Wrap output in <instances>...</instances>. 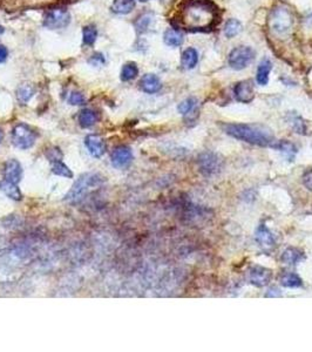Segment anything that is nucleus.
I'll return each instance as SVG.
<instances>
[{
    "mask_svg": "<svg viewBox=\"0 0 312 352\" xmlns=\"http://www.w3.org/2000/svg\"><path fill=\"white\" fill-rule=\"evenodd\" d=\"M216 20V7L208 0H188L180 14V24L186 30L199 31L212 27Z\"/></svg>",
    "mask_w": 312,
    "mask_h": 352,
    "instance_id": "f257e3e1",
    "label": "nucleus"
},
{
    "mask_svg": "<svg viewBox=\"0 0 312 352\" xmlns=\"http://www.w3.org/2000/svg\"><path fill=\"white\" fill-rule=\"evenodd\" d=\"M228 135L244 142L257 144V146H271L274 143V136L264 127L244 125V123H229L224 126Z\"/></svg>",
    "mask_w": 312,
    "mask_h": 352,
    "instance_id": "f03ea898",
    "label": "nucleus"
},
{
    "mask_svg": "<svg viewBox=\"0 0 312 352\" xmlns=\"http://www.w3.org/2000/svg\"><path fill=\"white\" fill-rule=\"evenodd\" d=\"M101 183H102V176H100L99 174H83L75 181L70 193L66 196V201L73 203L81 201L87 194L99 187Z\"/></svg>",
    "mask_w": 312,
    "mask_h": 352,
    "instance_id": "7ed1b4c3",
    "label": "nucleus"
},
{
    "mask_svg": "<svg viewBox=\"0 0 312 352\" xmlns=\"http://www.w3.org/2000/svg\"><path fill=\"white\" fill-rule=\"evenodd\" d=\"M37 139L34 130L25 123H19L13 128L12 142L20 149H28L33 146Z\"/></svg>",
    "mask_w": 312,
    "mask_h": 352,
    "instance_id": "20e7f679",
    "label": "nucleus"
},
{
    "mask_svg": "<svg viewBox=\"0 0 312 352\" xmlns=\"http://www.w3.org/2000/svg\"><path fill=\"white\" fill-rule=\"evenodd\" d=\"M71 21V14L66 9L56 7L48 10L43 17V26L49 30H60L66 27Z\"/></svg>",
    "mask_w": 312,
    "mask_h": 352,
    "instance_id": "39448f33",
    "label": "nucleus"
},
{
    "mask_svg": "<svg viewBox=\"0 0 312 352\" xmlns=\"http://www.w3.org/2000/svg\"><path fill=\"white\" fill-rule=\"evenodd\" d=\"M253 57H255V52H253L251 47H236L229 54V65L234 70L241 71L252 63Z\"/></svg>",
    "mask_w": 312,
    "mask_h": 352,
    "instance_id": "423d86ee",
    "label": "nucleus"
},
{
    "mask_svg": "<svg viewBox=\"0 0 312 352\" xmlns=\"http://www.w3.org/2000/svg\"><path fill=\"white\" fill-rule=\"evenodd\" d=\"M293 19L291 13L285 7H276L270 16L271 28L276 33H284L292 26Z\"/></svg>",
    "mask_w": 312,
    "mask_h": 352,
    "instance_id": "0eeeda50",
    "label": "nucleus"
},
{
    "mask_svg": "<svg viewBox=\"0 0 312 352\" xmlns=\"http://www.w3.org/2000/svg\"><path fill=\"white\" fill-rule=\"evenodd\" d=\"M85 143L87 149L89 150V154L94 158H101L106 152V143H105V140L100 135H96V134H90V135H87L85 139Z\"/></svg>",
    "mask_w": 312,
    "mask_h": 352,
    "instance_id": "6e6552de",
    "label": "nucleus"
},
{
    "mask_svg": "<svg viewBox=\"0 0 312 352\" xmlns=\"http://www.w3.org/2000/svg\"><path fill=\"white\" fill-rule=\"evenodd\" d=\"M111 159L115 168H125L133 160V153L130 150V148L126 146H120L113 150Z\"/></svg>",
    "mask_w": 312,
    "mask_h": 352,
    "instance_id": "1a4fd4ad",
    "label": "nucleus"
},
{
    "mask_svg": "<svg viewBox=\"0 0 312 352\" xmlns=\"http://www.w3.org/2000/svg\"><path fill=\"white\" fill-rule=\"evenodd\" d=\"M271 278H273V273L269 269H267V268L253 267L250 270V282L253 285L258 286V288H262V286L269 284Z\"/></svg>",
    "mask_w": 312,
    "mask_h": 352,
    "instance_id": "9d476101",
    "label": "nucleus"
},
{
    "mask_svg": "<svg viewBox=\"0 0 312 352\" xmlns=\"http://www.w3.org/2000/svg\"><path fill=\"white\" fill-rule=\"evenodd\" d=\"M4 176L5 180L11 181L13 183H18L23 176V169L20 163L17 160H9L4 167Z\"/></svg>",
    "mask_w": 312,
    "mask_h": 352,
    "instance_id": "9b49d317",
    "label": "nucleus"
},
{
    "mask_svg": "<svg viewBox=\"0 0 312 352\" xmlns=\"http://www.w3.org/2000/svg\"><path fill=\"white\" fill-rule=\"evenodd\" d=\"M234 93L237 101H239V103H244V104L250 103V101L253 99V96H255L252 85L249 81L238 82L235 87Z\"/></svg>",
    "mask_w": 312,
    "mask_h": 352,
    "instance_id": "f8f14e48",
    "label": "nucleus"
},
{
    "mask_svg": "<svg viewBox=\"0 0 312 352\" xmlns=\"http://www.w3.org/2000/svg\"><path fill=\"white\" fill-rule=\"evenodd\" d=\"M140 86L141 89L143 90V92L153 94L159 92L160 89H161V81H160L159 77H156L155 74H146L143 75V78L141 79L140 81Z\"/></svg>",
    "mask_w": 312,
    "mask_h": 352,
    "instance_id": "ddd939ff",
    "label": "nucleus"
},
{
    "mask_svg": "<svg viewBox=\"0 0 312 352\" xmlns=\"http://www.w3.org/2000/svg\"><path fill=\"white\" fill-rule=\"evenodd\" d=\"M219 159L215 157L214 154H203L201 158H199V165H201V170L203 173L213 174L214 172H217L219 169Z\"/></svg>",
    "mask_w": 312,
    "mask_h": 352,
    "instance_id": "4468645a",
    "label": "nucleus"
},
{
    "mask_svg": "<svg viewBox=\"0 0 312 352\" xmlns=\"http://www.w3.org/2000/svg\"><path fill=\"white\" fill-rule=\"evenodd\" d=\"M271 68H273V64H271V61L269 59H263L261 61L258 67H257V74H256V79L257 82L259 83V85H267L268 81H269V74Z\"/></svg>",
    "mask_w": 312,
    "mask_h": 352,
    "instance_id": "2eb2a0df",
    "label": "nucleus"
},
{
    "mask_svg": "<svg viewBox=\"0 0 312 352\" xmlns=\"http://www.w3.org/2000/svg\"><path fill=\"white\" fill-rule=\"evenodd\" d=\"M256 241L264 248H271L275 245V237L266 226H259L256 231Z\"/></svg>",
    "mask_w": 312,
    "mask_h": 352,
    "instance_id": "dca6fc26",
    "label": "nucleus"
},
{
    "mask_svg": "<svg viewBox=\"0 0 312 352\" xmlns=\"http://www.w3.org/2000/svg\"><path fill=\"white\" fill-rule=\"evenodd\" d=\"M0 189L3 190V193L6 196H9V197L12 199H16V201H19V199L23 197L21 191L19 190V188L17 187V183H13L5 179L0 182Z\"/></svg>",
    "mask_w": 312,
    "mask_h": 352,
    "instance_id": "f3484780",
    "label": "nucleus"
},
{
    "mask_svg": "<svg viewBox=\"0 0 312 352\" xmlns=\"http://www.w3.org/2000/svg\"><path fill=\"white\" fill-rule=\"evenodd\" d=\"M198 63V54L195 48H187L181 57V64L186 70H191Z\"/></svg>",
    "mask_w": 312,
    "mask_h": 352,
    "instance_id": "a211bd4d",
    "label": "nucleus"
},
{
    "mask_svg": "<svg viewBox=\"0 0 312 352\" xmlns=\"http://www.w3.org/2000/svg\"><path fill=\"white\" fill-rule=\"evenodd\" d=\"M163 40H165L166 45L172 47H179L183 43V35L180 31L174 30V28H168V30L165 32Z\"/></svg>",
    "mask_w": 312,
    "mask_h": 352,
    "instance_id": "6ab92c4d",
    "label": "nucleus"
},
{
    "mask_svg": "<svg viewBox=\"0 0 312 352\" xmlns=\"http://www.w3.org/2000/svg\"><path fill=\"white\" fill-rule=\"evenodd\" d=\"M135 7V0H115L112 5V11L118 14H127L132 12Z\"/></svg>",
    "mask_w": 312,
    "mask_h": 352,
    "instance_id": "aec40b11",
    "label": "nucleus"
},
{
    "mask_svg": "<svg viewBox=\"0 0 312 352\" xmlns=\"http://www.w3.org/2000/svg\"><path fill=\"white\" fill-rule=\"evenodd\" d=\"M303 252L297 248H288L283 253L282 261L286 264H297L303 260Z\"/></svg>",
    "mask_w": 312,
    "mask_h": 352,
    "instance_id": "412c9836",
    "label": "nucleus"
},
{
    "mask_svg": "<svg viewBox=\"0 0 312 352\" xmlns=\"http://www.w3.org/2000/svg\"><path fill=\"white\" fill-rule=\"evenodd\" d=\"M33 95H34V88L33 86L30 85V83H23V85L18 87L17 97L18 100H19V103H21L23 105L27 104Z\"/></svg>",
    "mask_w": 312,
    "mask_h": 352,
    "instance_id": "4be33fe9",
    "label": "nucleus"
},
{
    "mask_svg": "<svg viewBox=\"0 0 312 352\" xmlns=\"http://www.w3.org/2000/svg\"><path fill=\"white\" fill-rule=\"evenodd\" d=\"M97 121V114L92 110H83L79 115L80 126L83 128H88Z\"/></svg>",
    "mask_w": 312,
    "mask_h": 352,
    "instance_id": "5701e85b",
    "label": "nucleus"
},
{
    "mask_svg": "<svg viewBox=\"0 0 312 352\" xmlns=\"http://www.w3.org/2000/svg\"><path fill=\"white\" fill-rule=\"evenodd\" d=\"M281 284L285 288H299V286H302L303 282L299 278V276L293 273H288L281 277Z\"/></svg>",
    "mask_w": 312,
    "mask_h": 352,
    "instance_id": "b1692460",
    "label": "nucleus"
},
{
    "mask_svg": "<svg viewBox=\"0 0 312 352\" xmlns=\"http://www.w3.org/2000/svg\"><path fill=\"white\" fill-rule=\"evenodd\" d=\"M139 74V68L135 63H127L121 70V80L122 81H130L135 79Z\"/></svg>",
    "mask_w": 312,
    "mask_h": 352,
    "instance_id": "393cba45",
    "label": "nucleus"
},
{
    "mask_svg": "<svg viewBox=\"0 0 312 352\" xmlns=\"http://www.w3.org/2000/svg\"><path fill=\"white\" fill-rule=\"evenodd\" d=\"M97 38V31L93 25H88L82 28V40L85 45L92 46Z\"/></svg>",
    "mask_w": 312,
    "mask_h": 352,
    "instance_id": "a878e982",
    "label": "nucleus"
},
{
    "mask_svg": "<svg viewBox=\"0 0 312 352\" xmlns=\"http://www.w3.org/2000/svg\"><path fill=\"white\" fill-rule=\"evenodd\" d=\"M242 31V25L238 20L230 19L227 21L226 27H224V34L227 38H234Z\"/></svg>",
    "mask_w": 312,
    "mask_h": 352,
    "instance_id": "bb28decb",
    "label": "nucleus"
},
{
    "mask_svg": "<svg viewBox=\"0 0 312 352\" xmlns=\"http://www.w3.org/2000/svg\"><path fill=\"white\" fill-rule=\"evenodd\" d=\"M52 172L56 174V175L67 177V179H72V177H73V173H72V170L68 168V167L65 165V163L61 161V160L60 161L54 162Z\"/></svg>",
    "mask_w": 312,
    "mask_h": 352,
    "instance_id": "cd10ccee",
    "label": "nucleus"
},
{
    "mask_svg": "<svg viewBox=\"0 0 312 352\" xmlns=\"http://www.w3.org/2000/svg\"><path fill=\"white\" fill-rule=\"evenodd\" d=\"M195 106H196V100L194 99V97H189V99L182 101V103L179 105V112L181 114L186 115L188 113H190V112L195 108Z\"/></svg>",
    "mask_w": 312,
    "mask_h": 352,
    "instance_id": "c85d7f7f",
    "label": "nucleus"
},
{
    "mask_svg": "<svg viewBox=\"0 0 312 352\" xmlns=\"http://www.w3.org/2000/svg\"><path fill=\"white\" fill-rule=\"evenodd\" d=\"M68 103L73 106H81V105L85 104V97L80 92H73L68 97Z\"/></svg>",
    "mask_w": 312,
    "mask_h": 352,
    "instance_id": "c756f323",
    "label": "nucleus"
},
{
    "mask_svg": "<svg viewBox=\"0 0 312 352\" xmlns=\"http://www.w3.org/2000/svg\"><path fill=\"white\" fill-rule=\"evenodd\" d=\"M149 23H150L149 14H143V16H141L139 19L136 20L135 25H136V28L139 31H146Z\"/></svg>",
    "mask_w": 312,
    "mask_h": 352,
    "instance_id": "7c9ffc66",
    "label": "nucleus"
},
{
    "mask_svg": "<svg viewBox=\"0 0 312 352\" xmlns=\"http://www.w3.org/2000/svg\"><path fill=\"white\" fill-rule=\"evenodd\" d=\"M47 158H48L49 161H52V162H57V161H60L61 159H63V153L58 149V148H52V149H49V150H47Z\"/></svg>",
    "mask_w": 312,
    "mask_h": 352,
    "instance_id": "2f4dec72",
    "label": "nucleus"
},
{
    "mask_svg": "<svg viewBox=\"0 0 312 352\" xmlns=\"http://www.w3.org/2000/svg\"><path fill=\"white\" fill-rule=\"evenodd\" d=\"M88 63L90 65H93V66H96V67L101 66V65L105 64V58L101 53H96V54H94V56H92V58H90Z\"/></svg>",
    "mask_w": 312,
    "mask_h": 352,
    "instance_id": "473e14b6",
    "label": "nucleus"
},
{
    "mask_svg": "<svg viewBox=\"0 0 312 352\" xmlns=\"http://www.w3.org/2000/svg\"><path fill=\"white\" fill-rule=\"evenodd\" d=\"M303 183L307 189L312 191V169H309L307 172H305V174H304Z\"/></svg>",
    "mask_w": 312,
    "mask_h": 352,
    "instance_id": "72a5a7b5",
    "label": "nucleus"
},
{
    "mask_svg": "<svg viewBox=\"0 0 312 352\" xmlns=\"http://www.w3.org/2000/svg\"><path fill=\"white\" fill-rule=\"evenodd\" d=\"M9 57V51L4 45H0V64L4 63Z\"/></svg>",
    "mask_w": 312,
    "mask_h": 352,
    "instance_id": "f704fd0d",
    "label": "nucleus"
},
{
    "mask_svg": "<svg viewBox=\"0 0 312 352\" xmlns=\"http://www.w3.org/2000/svg\"><path fill=\"white\" fill-rule=\"evenodd\" d=\"M3 137H4V133H3V130H2V129H0V142H2Z\"/></svg>",
    "mask_w": 312,
    "mask_h": 352,
    "instance_id": "c9c22d12",
    "label": "nucleus"
},
{
    "mask_svg": "<svg viewBox=\"0 0 312 352\" xmlns=\"http://www.w3.org/2000/svg\"><path fill=\"white\" fill-rule=\"evenodd\" d=\"M4 33V27L0 25V35H2Z\"/></svg>",
    "mask_w": 312,
    "mask_h": 352,
    "instance_id": "e433bc0d",
    "label": "nucleus"
},
{
    "mask_svg": "<svg viewBox=\"0 0 312 352\" xmlns=\"http://www.w3.org/2000/svg\"><path fill=\"white\" fill-rule=\"evenodd\" d=\"M140 2H142V3H144V2H148V0H140Z\"/></svg>",
    "mask_w": 312,
    "mask_h": 352,
    "instance_id": "4c0bfd02",
    "label": "nucleus"
}]
</instances>
